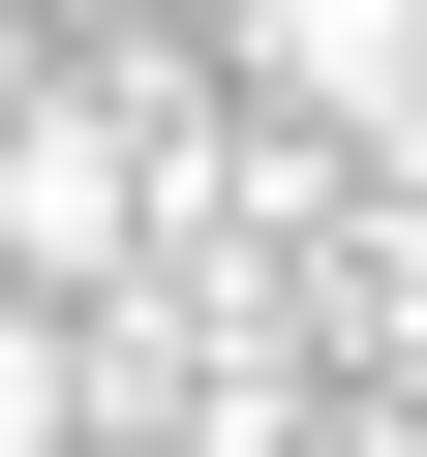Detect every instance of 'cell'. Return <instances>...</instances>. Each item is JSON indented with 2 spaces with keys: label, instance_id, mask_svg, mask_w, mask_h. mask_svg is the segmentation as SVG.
Returning a JSON list of instances; mask_svg holds the SVG:
<instances>
[{
  "label": "cell",
  "instance_id": "obj_1",
  "mask_svg": "<svg viewBox=\"0 0 427 457\" xmlns=\"http://www.w3.org/2000/svg\"><path fill=\"white\" fill-rule=\"evenodd\" d=\"M245 122H306V153H427V0H245Z\"/></svg>",
  "mask_w": 427,
  "mask_h": 457
},
{
  "label": "cell",
  "instance_id": "obj_2",
  "mask_svg": "<svg viewBox=\"0 0 427 457\" xmlns=\"http://www.w3.org/2000/svg\"><path fill=\"white\" fill-rule=\"evenodd\" d=\"M0 457H92V305L0 275Z\"/></svg>",
  "mask_w": 427,
  "mask_h": 457
},
{
  "label": "cell",
  "instance_id": "obj_3",
  "mask_svg": "<svg viewBox=\"0 0 427 457\" xmlns=\"http://www.w3.org/2000/svg\"><path fill=\"white\" fill-rule=\"evenodd\" d=\"M397 457H427V427H397Z\"/></svg>",
  "mask_w": 427,
  "mask_h": 457
}]
</instances>
